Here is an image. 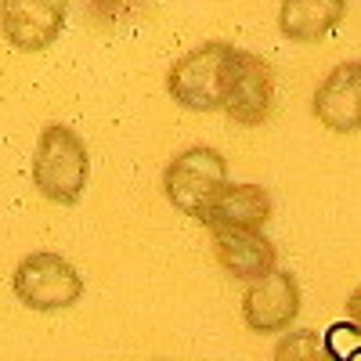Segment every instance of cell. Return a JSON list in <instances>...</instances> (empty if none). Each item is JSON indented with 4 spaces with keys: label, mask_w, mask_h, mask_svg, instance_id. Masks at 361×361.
I'll return each mask as SVG.
<instances>
[{
    "label": "cell",
    "mask_w": 361,
    "mask_h": 361,
    "mask_svg": "<svg viewBox=\"0 0 361 361\" xmlns=\"http://www.w3.org/2000/svg\"><path fill=\"white\" fill-rule=\"evenodd\" d=\"M90 177V156L83 137L66 123H47L33 152V185L47 202L73 206Z\"/></svg>",
    "instance_id": "cell-1"
},
{
    "label": "cell",
    "mask_w": 361,
    "mask_h": 361,
    "mask_svg": "<svg viewBox=\"0 0 361 361\" xmlns=\"http://www.w3.org/2000/svg\"><path fill=\"white\" fill-rule=\"evenodd\" d=\"M275 102H279L275 66H271L264 54L235 47L221 112L238 127H260V123H267V119L275 116Z\"/></svg>",
    "instance_id": "cell-3"
},
{
    "label": "cell",
    "mask_w": 361,
    "mask_h": 361,
    "mask_svg": "<svg viewBox=\"0 0 361 361\" xmlns=\"http://www.w3.org/2000/svg\"><path fill=\"white\" fill-rule=\"evenodd\" d=\"M11 293L29 311H66L83 296V275L58 253H29L11 275Z\"/></svg>",
    "instance_id": "cell-4"
},
{
    "label": "cell",
    "mask_w": 361,
    "mask_h": 361,
    "mask_svg": "<svg viewBox=\"0 0 361 361\" xmlns=\"http://www.w3.org/2000/svg\"><path fill=\"white\" fill-rule=\"evenodd\" d=\"M235 44L206 40L166 69V94L188 112H221Z\"/></svg>",
    "instance_id": "cell-2"
},
{
    "label": "cell",
    "mask_w": 361,
    "mask_h": 361,
    "mask_svg": "<svg viewBox=\"0 0 361 361\" xmlns=\"http://www.w3.org/2000/svg\"><path fill=\"white\" fill-rule=\"evenodd\" d=\"M69 0H0V33L15 51H44L58 40Z\"/></svg>",
    "instance_id": "cell-8"
},
{
    "label": "cell",
    "mask_w": 361,
    "mask_h": 361,
    "mask_svg": "<svg viewBox=\"0 0 361 361\" xmlns=\"http://www.w3.org/2000/svg\"><path fill=\"white\" fill-rule=\"evenodd\" d=\"M300 307H304L300 282H296L293 271H282V267L271 271L267 279L246 286V293H243V322L257 336L286 333V329L300 318Z\"/></svg>",
    "instance_id": "cell-6"
},
{
    "label": "cell",
    "mask_w": 361,
    "mask_h": 361,
    "mask_svg": "<svg viewBox=\"0 0 361 361\" xmlns=\"http://www.w3.org/2000/svg\"><path fill=\"white\" fill-rule=\"evenodd\" d=\"M217 264L238 282H260L271 271H279V246L264 231H217L214 235Z\"/></svg>",
    "instance_id": "cell-10"
},
{
    "label": "cell",
    "mask_w": 361,
    "mask_h": 361,
    "mask_svg": "<svg viewBox=\"0 0 361 361\" xmlns=\"http://www.w3.org/2000/svg\"><path fill=\"white\" fill-rule=\"evenodd\" d=\"M275 214L271 192L250 180H224V185L206 199L202 214L195 217L209 231H264V224Z\"/></svg>",
    "instance_id": "cell-7"
},
{
    "label": "cell",
    "mask_w": 361,
    "mask_h": 361,
    "mask_svg": "<svg viewBox=\"0 0 361 361\" xmlns=\"http://www.w3.org/2000/svg\"><path fill=\"white\" fill-rule=\"evenodd\" d=\"M322 343H325V350L333 354L336 361H361V333H357V329H354V343L350 347H340V343L325 340V336H322Z\"/></svg>",
    "instance_id": "cell-13"
},
{
    "label": "cell",
    "mask_w": 361,
    "mask_h": 361,
    "mask_svg": "<svg viewBox=\"0 0 361 361\" xmlns=\"http://www.w3.org/2000/svg\"><path fill=\"white\" fill-rule=\"evenodd\" d=\"M271 361H336V357L325 350V343L314 329H293V333H286L279 340Z\"/></svg>",
    "instance_id": "cell-12"
},
{
    "label": "cell",
    "mask_w": 361,
    "mask_h": 361,
    "mask_svg": "<svg viewBox=\"0 0 361 361\" xmlns=\"http://www.w3.org/2000/svg\"><path fill=\"white\" fill-rule=\"evenodd\" d=\"M347 15V0H282L279 4V33L293 44L325 40Z\"/></svg>",
    "instance_id": "cell-11"
},
{
    "label": "cell",
    "mask_w": 361,
    "mask_h": 361,
    "mask_svg": "<svg viewBox=\"0 0 361 361\" xmlns=\"http://www.w3.org/2000/svg\"><path fill=\"white\" fill-rule=\"evenodd\" d=\"M311 112L333 134H357L361 130V58L340 62L336 69L325 73V80L314 87Z\"/></svg>",
    "instance_id": "cell-9"
},
{
    "label": "cell",
    "mask_w": 361,
    "mask_h": 361,
    "mask_svg": "<svg viewBox=\"0 0 361 361\" xmlns=\"http://www.w3.org/2000/svg\"><path fill=\"white\" fill-rule=\"evenodd\" d=\"M347 322L357 329V333H361V286L347 296Z\"/></svg>",
    "instance_id": "cell-14"
},
{
    "label": "cell",
    "mask_w": 361,
    "mask_h": 361,
    "mask_svg": "<svg viewBox=\"0 0 361 361\" xmlns=\"http://www.w3.org/2000/svg\"><path fill=\"white\" fill-rule=\"evenodd\" d=\"M228 180V159L214 145H192L177 152L163 170V195L185 217H199L206 199Z\"/></svg>",
    "instance_id": "cell-5"
}]
</instances>
